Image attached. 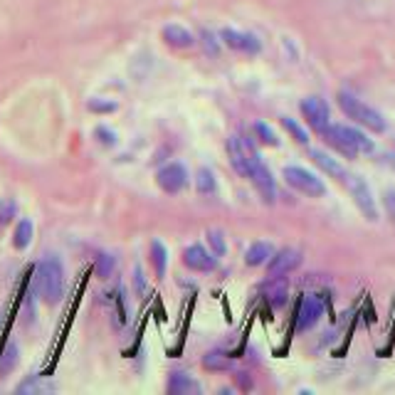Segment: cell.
Instances as JSON below:
<instances>
[{"label":"cell","instance_id":"1","mask_svg":"<svg viewBox=\"0 0 395 395\" xmlns=\"http://www.w3.org/2000/svg\"><path fill=\"white\" fill-rule=\"evenodd\" d=\"M321 136H324V141L331 148H336L346 158H356L358 153H370L375 148L373 141L363 131H358L354 127H344V124H329L321 131Z\"/></svg>","mask_w":395,"mask_h":395},{"label":"cell","instance_id":"2","mask_svg":"<svg viewBox=\"0 0 395 395\" xmlns=\"http://www.w3.org/2000/svg\"><path fill=\"white\" fill-rule=\"evenodd\" d=\"M35 289L45 304H57L65 292V269L57 257H45L35 269Z\"/></svg>","mask_w":395,"mask_h":395},{"label":"cell","instance_id":"3","mask_svg":"<svg viewBox=\"0 0 395 395\" xmlns=\"http://www.w3.org/2000/svg\"><path fill=\"white\" fill-rule=\"evenodd\" d=\"M339 107L346 117L354 119V122L361 124V127H365L368 131H375V134L385 131V119L380 117L373 107L363 104L361 99H356L354 94H349V91H339Z\"/></svg>","mask_w":395,"mask_h":395},{"label":"cell","instance_id":"4","mask_svg":"<svg viewBox=\"0 0 395 395\" xmlns=\"http://www.w3.org/2000/svg\"><path fill=\"white\" fill-rule=\"evenodd\" d=\"M282 176H284V181H287V186H292L294 190H299L302 195H309V198L326 195L324 181H321L316 173L306 171V168H302V166H287V168H284Z\"/></svg>","mask_w":395,"mask_h":395},{"label":"cell","instance_id":"5","mask_svg":"<svg viewBox=\"0 0 395 395\" xmlns=\"http://www.w3.org/2000/svg\"><path fill=\"white\" fill-rule=\"evenodd\" d=\"M228 156H230V163H233V168L242 178H250L252 168L257 166L259 161H262V158L257 156V151L252 148V143L245 141L242 136H230L228 138Z\"/></svg>","mask_w":395,"mask_h":395},{"label":"cell","instance_id":"6","mask_svg":"<svg viewBox=\"0 0 395 395\" xmlns=\"http://www.w3.org/2000/svg\"><path fill=\"white\" fill-rule=\"evenodd\" d=\"M346 188H349V193L354 195V203L356 208L361 210V213L365 215V220H370V223H375L378 220V208H375V200H373V193H370V186L363 181L361 176H346Z\"/></svg>","mask_w":395,"mask_h":395},{"label":"cell","instance_id":"7","mask_svg":"<svg viewBox=\"0 0 395 395\" xmlns=\"http://www.w3.org/2000/svg\"><path fill=\"white\" fill-rule=\"evenodd\" d=\"M299 109H302V114H304L306 124H309L316 134H321L331 124L329 104H326L324 99H319V96H306V99H302Z\"/></svg>","mask_w":395,"mask_h":395},{"label":"cell","instance_id":"8","mask_svg":"<svg viewBox=\"0 0 395 395\" xmlns=\"http://www.w3.org/2000/svg\"><path fill=\"white\" fill-rule=\"evenodd\" d=\"M156 183L163 193L176 195V193H181L183 188L188 186L186 166H183V163H168V166H163L161 171L156 173Z\"/></svg>","mask_w":395,"mask_h":395},{"label":"cell","instance_id":"9","mask_svg":"<svg viewBox=\"0 0 395 395\" xmlns=\"http://www.w3.org/2000/svg\"><path fill=\"white\" fill-rule=\"evenodd\" d=\"M302 264V252L299 250H292V247H284L279 252L272 254V259L267 262V277L269 279H279L284 274L294 272V269Z\"/></svg>","mask_w":395,"mask_h":395},{"label":"cell","instance_id":"10","mask_svg":"<svg viewBox=\"0 0 395 395\" xmlns=\"http://www.w3.org/2000/svg\"><path fill=\"white\" fill-rule=\"evenodd\" d=\"M218 254L208 252L203 245H190V247L183 250V264H186L190 272H213L218 267Z\"/></svg>","mask_w":395,"mask_h":395},{"label":"cell","instance_id":"11","mask_svg":"<svg viewBox=\"0 0 395 395\" xmlns=\"http://www.w3.org/2000/svg\"><path fill=\"white\" fill-rule=\"evenodd\" d=\"M324 314V302L319 297H304L297 309V331H309Z\"/></svg>","mask_w":395,"mask_h":395},{"label":"cell","instance_id":"12","mask_svg":"<svg viewBox=\"0 0 395 395\" xmlns=\"http://www.w3.org/2000/svg\"><path fill=\"white\" fill-rule=\"evenodd\" d=\"M220 37H223V42L230 47V50L245 52V55H257V52L262 50V45H259L257 37L247 35V32H238V30H230V27H225V30L220 32Z\"/></svg>","mask_w":395,"mask_h":395},{"label":"cell","instance_id":"13","mask_svg":"<svg viewBox=\"0 0 395 395\" xmlns=\"http://www.w3.org/2000/svg\"><path fill=\"white\" fill-rule=\"evenodd\" d=\"M250 181H252V186L257 188V193L262 195L264 203H274V198H277V186H274L272 173H269V168L264 166L262 161L252 168V173H250Z\"/></svg>","mask_w":395,"mask_h":395},{"label":"cell","instance_id":"14","mask_svg":"<svg viewBox=\"0 0 395 395\" xmlns=\"http://www.w3.org/2000/svg\"><path fill=\"white\" fill-rule=\"evenodd\" d=\"M309 153H311V161H314L316 166L321 168V171L329 173V176L336 178V181H346V176H349V173H346V168L341 166V163L336 161V158H331L329 153L321 151V148H311Z\"/></svg>","mask_w":395,"mask_h":395},{"label":"cell","instance_id":"15","mask_svg":"<svg viewBox=\"0 0 395 395\" xmlns=\"http://www.w3.org/2000/svg\"><path fill=\"white\" fill-rule=\"evenodd\" d=\"M168 393H173V395L200 393V385H198V380H193L188 373L176 370V373H171V378H168Z\"/></svg>","mask_w":395,"mask_h":395},{"label":"cell","instance_id":"16","mask_svg":"<svg viewBox=\"0 0 395 395\" xmlns=\"http://www.w3.org/2000/svg\"><path fill=\"white\" fill-rule=\"evenodd\" d=\"M163 40L168 42L171 47H178V50H186V47H193L195 37L181 25H166L163 27Z\"/></svg>","mask_w":395,"mask_h":395},{"label":"cell","instance_id":"17","mask_svg":"<svg viewBox=\"0 0 395 395\" xmlns=\"http://www.w3.org/2000/svg\"><path fill=\"white\" fill-rule=\"evenodd\" d=\"M272 254H274L272 245L254 242V245H250V250L245 252V262H247L250 267H259V264L269 262V259H272Z\"/></svg>","mask_w":395,"mask_h":395},{"label":"cell","instance_id":"18","mask_svg":"<svg viewBox=\"0 0 395 395\" xmlns=\"http://www.w3.org/2000/svg\"><path fill=\"white\" fill-rule=\"evenodd\" d=\"M151 264L156 269V277H166V264H168V250L161 240L151 242Z\"/></svg>","mask_w":395,"mask_h":395},{"label":"cell","instance_id":"19","mask_svg":"<svg viewBox=\"0 0 395 395\" xmlns=\"http://www.w3.org/2000/svg\"><path fill=\"white\" fill-rule=\"evenodd\" d=\"M215 188H218V181H215V173L210 171V168H198L195 173V190L200 193V195H210V193H215Z\"/></svg>","mask_w":395,"mask_h":395},{"label":"cell","instance_id":"20","mask_svg":"<svg viewBox=\"0 0 395 395\" xmlns=\"http://www.w3.org/2000/svg\"><path fill=\"white\" fill-rule=\"evenodd\" d=\"M32 235H35V228H32L30 220H20L15 233H13V245H15V250H25L27 245L32 242Z\"/></svg>","mask_w":395,"mask_h":395},{"label":"cell","instance_id":"21","mask_svg":"<svg viewBox=\"0 0 395 395\" xmlns=\"http://www.w3.org/2000/svg\"><path fill=\"white\" fill-rule=\"evenodd\" d=\"M203 368H208V370H230V368H233V361H230L225 354H220V351H210V354L203 356Z\"/></svg>","mask_w":395,"mask_h":395},{"label":"cell","instance_id":"22","mask_svg":"<svg viewBox=\"0 0 395 395\" xmlns=\"http://www.w3.org/2000/svg\"><path fill=\"white\" fill-rule=\"evenodd\" d=\"M252 131H254V136H257L262 143H267V146H279V136L272 131V127H269V124L257 122V124L252 127Z\"/></svg>","mask_w":395,"mask_h":395},{"label":"cell","instance_id":"23","mask_svg":"<svg viewBox=\"0 0 395 395\" xmlns=\"http://www.w3.org/2000/svg\"><path fill=\"white\" fill-rule=\"evenodd\" d=\"M282 127L287 129L289 134H292L294 141H297V143H302V146H306V143H309V134H306V129H302L299 124L294 122V119L284 117V119H282Z\"/></svg>","mask_w":395,"mask_h":395},{"label":"cell","instance_id":"24","mask_svg":"<svg viewBox=\"0 0 395 395\" xmlns=\"http://www.w3.org/2000/svg\"><path fill=\"white\" fill-rule=\"evenodd\" d=\"M15 363H18V346L15 344H8L6 354L0 356V375L11 373V370L15 368Z\"/></svg>","mask_w":395,"mask_h":395},{"label":"cell","instance_id":"25","mask_svg":"<svg viewBox=\"0 0 395 395\" xmlns=\"http://www.w3.org/2000/svg\"><path fill=\"white\" fill-rule=\"evenodd\" d=\"M18 215V205L11 198H0V228L8 223H13V218Z\"/></svg>","mask_w":395,"mask_h":395},{"label":"cell","instance_id":"26","mask_svg":"<svg viewBox=\"0 0 395 395\" xmlns=\"http://www.w3.org/2000/svg\"><path fill=\"white\" fill-rule=\"evenodd\" d=\"M114 257L112 254H99L96 257V264H94V272L99 274L102 279H107V277H112V272H114Z\"/></svg>","mask_w":395,"mask_h":395},{"label":"cell","instance_id":"27","mask_svg":"<svg viewBox=\"0 0 395 395\" xmlns=\"http://www.w3.org/2000/svg\"><path fill=\"white\" fill-rule=\"evenodd\" d=\"M94 138L102 143V146H114V143H117V134H114L109 127H96L94 129Z\"/></svg>","mask_w":395,"mask_h":395},{"label":"cell","instance_id":"28","mask_svg":"<svg viewBox=\"0 0 395 395\" xmlns=\"http://www.w3.org/2000/svg\"><path fill=\"white\" fill-rule=\"evenodd\" d=\"M37 390H55V383H42V380H27V383L18 385V393H37Z\"/></svg>","mask_w":395,"mask_h":395},{"label":"cell","instance_id":"29","mask_svg":"<svg viewBox=\"0 0 395 395\" xmlns=\"http://www.w3.org/2000/svg\"><path fill=\"white\" fill-rule=\"evenodd\" d=\"M208 242L213 245V250H215V254H218V257H223L225 254V240H223V235L218 233V230H208Z\"/></svg>","mask_w":395,"mask_h":395},{"label":"cell","instance_id":"30","mask_svg":"<svg viewBox=\"0 0 395 395\" xmlns=\"http://www.w3.org/2000/svg\"><path fill=\"white\" fill-rule=\"evenodd\" d=\"M86 107H89V112H99V114L117 112V104H114V102H102V99H91Z\"/></svg>","mask_w":395,"mask_h":395},{"label":"cell","instance_id":"31","mask_svg":"<svg viewBox=\"0 0 395 395\" xmlns=\"http://www.w3.org/2000/svg\"><path fill=\"white\" fill-rule=\"evenodd\" d=\"M383 205H385V213H388V218L395 223V190H385Z\"/></svg>","mask_w":395,"mask_h":395},{"label":"cell","instance_id":"32","mask_svg":"<svg viewBox=\"0 0 395 395\" xmlns=\"http://www.w3.org/2000/svg\"><path fill=\"white\" fill-rule=\"evenodd\" d=\"M269 299H272L274 306H282L284 302H287V292H284V287H277L269 292Z\"/></svg>","mask_w":395,"mask_h":395},{"label":"cell","instance_id":"33","mask_svg":"<svg viewBox=\"0 0 395 395\" xmlns=\"http://www.w3.org/2000/svg\"><path fill=\"white\" fill-rule=\"evenodd\" d=\"M200 35H203V42H205V50L210 52V55H218V45H215V37L210 35L208 30H203L200 32Z\"/></svg>","mask_w":395,"mask_h":395},{"label":"cell","instance_id":"34","mask_svg":"<svg viewBox=\"0 0 395 395\" xmlns=\"http://www.w3.org/2000/svg\"><path fill=\"white\" fill-rule=\"evenodd\" d=\"M245 375H247V373H238L240 385H242V388H252V380H247V378H245Z\"/></svg>","mask_w":395,"mask_h":395}]
</instances>
